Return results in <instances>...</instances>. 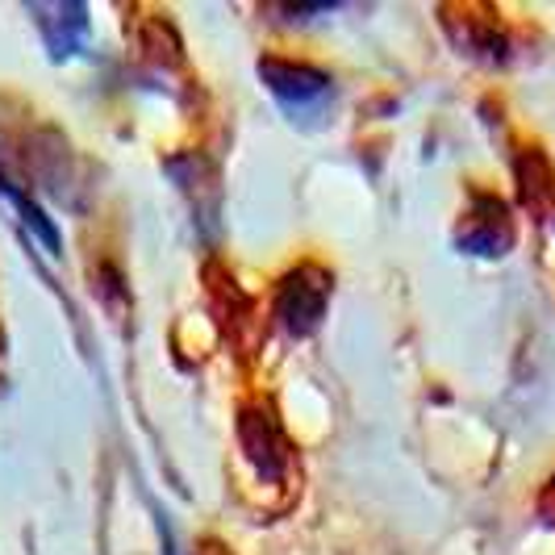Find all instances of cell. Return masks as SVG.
<instances>
[{"instance_id":"obj_1","label":"cell","mask_w":555,"mask_h":555,"mask_svg":"<svg viewBox=\"0 0 555 555\" xmlns=\"http://www.w3.org/2000/svg\"><path fill=\"white\" fill-rule=\"evenodd\" d=\"M259 80L268 83V92L276 96V105L293 121L309 126L313 117L331 109L334 80L322 67H309V63H293V59H259Z\"/></svg>"},{"instance_id":"obj_2","label":"cell","mask_w":555,"mask_h":555,"mask_svg":"<svg viewBox=\"0 0 555 555\" xmlns=\"http://www.w3.org/2000/svg\"><path fill=\"white\" fill-rule=\"evenodd\" d=\"M331 293H334V276L326 268H318V263L293 268L276 288L280 326L293 334V338H309V334L322 326V318H326Z\"/></svg>"},{"instance_id":"obj_3","label":"cell","mask_w":555,"mask_h":555,"mask_svg":"<svg viewBox=\"0 0 555 555\" xmlns=\"http://www.w3.org/2000/svg\"><path fill=\"white\" fill-rule=\"evenodd\" d=\"M29 17L42 29V42L55 63L72 59L88 34V9L83 4H29Z\"/></svg>"},{"instance_id":"obj_4","label":"cell","mask_w":555,"mask_h":555,"mask_svg":"<svg viewBox=\"0 0 555 555\" xmlns=\"http://www.w3.org/2000/svg\"><path fill=\"white\" fill-rule=\"evenodd\" d=\"M0 205H9V209H13V214H17V218L38 234V243L51 250V255H63L55 222H51V218H47V214H42V209H38L22 189H13V184H9V176H0Z\"/></svg>"}]
</instances>
